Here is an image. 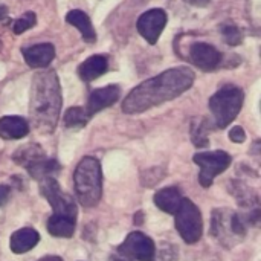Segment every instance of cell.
<instances>
[{
    "instance_id": "6da1fadb",
    "label": "cell",
    "mask_w": 261,
    "mask_h": 261,
    "mask_svg": "<svg viewBox=\"0 0 261 261\" xmlns=\"http://www.w3.org/2000/svg\"><path fill=\"white\" fill-rule=\"evenodd\" d=\"M194 83V72L179 66L168 69L136 86L122 101V112L128 115L142 113L148 109L171 101L187 92Z\"/></svg>"
},
{
    "instance_id": "7a4b0ae2",
    "label": "cell",
    "mask_w": 261,
    "mask_h": 261,
    "mask_svg": "<svg viewBox=\"0 0 261 261\" xmlns=\"http://www.w3.org/2000/svg\"><path fill=\"white\" fill-rule=\"evenodd\" d=\"M61 110V89L54 70L35 73L32 78L29 113L37 132L49 135L55 130Z\"/></svg>"
},
{
    "instance_id": "3957f363",
    "label": "cell",
    "mask_w": 261,
    "mask_h": 261,
    "mask_svg": "<svg viewBox=\"0 0 261 261\" xmlns=\"http://www.w3.org/2000/svg\"><path fill=\"white\" fill-rule=\"evenodd\" d=\"M258 208L249 216H242L229 208H219L211 217V236H214L223 246L231 248L246 236L249 225L258 223Z\"/></svg>"
},
{
    "instance_id": "277c9868",
    "label": "cell",
    "mask_w": 261,
    "mask_h": 261,
    "mask_svg": "<svg viewBox=\"0 0 261 261\" xmlns=\"http://www.w3.org/2000/svg\"><path fill=\"white\" fill-rule=\"evenodd\" d=\"M73 185L78 202L92 208L96 206L102 196V171L98 159L95 158H83L75 168L73 173Z\"/></svg>"
},
{
    "instance_id": "5b68a950",
    "label": "cell",
    "mask_w": 261,
    "mask_h": 261,
    "mask_svg": "<svg viewBox=\"0 0 261 261\" xmlns=\"http://www.w3.org/2000/svg\"><path fill=\"white\" fill-rule=\"evenodd\" d=\"M243 92L237 86H225L210 99V109L217 128H226L240 113Z\"/></svg>"
},
{
    "instance_id": "8992f818",
    "label": "cell",
    "mask_w": 261,
    "mask_h": 261,
    "mask_svg": "<svg viewBox=\"0 0 261 261\" xmlns=\"http://www.w3.org/2000/svg\"><path fill=\"white\" fill-rule=\"evenodd\" d=\"M174 216H176L174 225L180 237L190 245L197 243L202 239V232H203L202 214L197 205L190 199H182V203Z\"/></svg>"
},
{
    "instance_id": "52a82bcc",
    "label": "cell",
    "mask_w": 261,
    "mask_h": 261,
    "mask_svg": "<svg viewBox=\"0 0 261 261\" xmlns=\"http://www.w3.org/2000/svg\"><path fill=\"white\" fill-rule=\"evenodd\" d=\"M231 161H232L231 156L222 150L197 153L194 156V162L200 167V173H199L200 185L203 188H210L214 179L231 165Z\"/></svg>"
},
{
    "instance_id": "ba28073f",
    "label": "cell",
    "mask_w": 261,
    "mask_h": 261,
    "mask_svg": "<svg viewBox=\"0 0 261 261\" xmlns=\"http://www.w3.org/2000/svg\"><path fill=\"white\" fill-rule=\"evenodd\" d=\"M118 252L138 261H154L156 246H154V242L148 236H145L144 232L135 231V232H130L125 237V240L119 245Z\"/></svg>"
},
{
    "instance_id": "9c48e42d",
    "label": "cell",
    "mask_w": 261,
    "mask_h": 261,
    "mask_svg": "<svg viewBox=\"0 0 261 261\" xmlns=\"http://www.w3.org/2000/svg\"><path fill=\"white\" fill-rule=\"evenodd\" d=\"M167 12L164 9H150L147 12H144L136 23V28L141 34V37H144V40L150 44H156L162 31L167 26Z\"/></svg>"
},
{
    "instance_id": "30bf717a",
    "label": "cell",
    "mask_w": 261,
    "mask_h": 261,
    "mask_svg": "<svg viewBox=\"0 0 261 261\" xmlns=\"http://www.w3.org/2000/svg\"><path fill=\"white\" fill-rule=\"evenodd\" d=\"M188 57L194 66L206 72L219 67V64L222 63V54L214 46L202 41H196L190 46Z\"/></svg>"
},
{
    "instance_id": "8fae6325",
    "label": "cell",
    "mask_w": 261,
    "mask_h": 261,
    "mask_svg": "<svg viewBox=\"0 0 261 261\" xmlns=\"http://www.w3.org/2000/svg\"><path fill=\"white\" fill-rule=\"evenodd\" d=\"M121 96V89L115 84H110L107 87L102 89H96L89 95L87 99V106H86V113L89 118H92L93 115H96L98 112L113 106L118 98Z\"/></svg>"
},
{
    "instance_id": "7c38bea8",
    "label": "cell",
    "mask_w": 261,
    "mask_h": 261,
    "mask_svg": "<svg viewBox=\"0 0 261 261\" xmlns=\"http://www.w3.org/2000/svg\"><path fill=\"white\" fill-rule=\"evenodd\" d=\"M21 54L28 66L34 69H43L47 67L55 58V47L50 43H41L31 47H23Z\"/></svg>"
},
{
    "instance_id": "4fadbf2b",
    "label": "cell",
    "mask_w": 261,
    "mask_h": 261,
    "mask_svg": "<svg viewBox=\"0 0 261 261\" xmlns=\"http://www.w3.org/2000/svg\"><path fill=\"white\" fill-rule=\"evenodd\" d=\"M29 133V124L21 116H3L0 119V138L21 139Z\"/></svg>"
},
{
    "instance_id": "5bb4252c",
    "label": "cell",
    "mask_w": 261,
    "mask_h": 261,
    "mask_svg": "<svg viewBox=\"0 0 261 261\" xmlns=\"http://www.w3.org/2000/svg\"><path fill=\"white\" fill-rule=\"evenodd\" d=\"M107 69H109L107 57L92 55L86 61L81 63V66L78 67V75L83 81H93L99 78L101 75H104Z\"/></svg>"
},
{
    "instance_id": "9a60e30c",
    "label": "cell",
    "mask_w": 261,
    "mask_h": 261,
    "mask_svg": "<svg viewBox=\"0 0 261 261\" xmlns=\"http://www.w3.org/2000/svg\"><path fill=\"white\" fill-rule=\"evenodd\" d=\"M38 240H40V236L35 229L21 228L11 236L9 246L14 254H24V252L31 251L32 248H35Z\"/></svg>"
},
{
    "instance_id": "2e32d148",
    "label": "cell",
    "mask_w": 261,
    "mask_h": 261,
    "mask_svg": "<svg viewBox=\"0 0 261 261\" xmlns=\"http://www.w3.org/2000/svg\"><path fill=\"white\" fill-rule=\"evenodd\" d=\"M182 194L179 188L176 187H168L154 194V203L159 210L165 211L167 214H176L182 203Z\"/></svg>"
},
{
    "instance_id": "e0dca14e",
    "label": "cell",
    "mask_w": 261,
    "mask_h": 261,
    "mask_svg": "<svg viewBox=\"0 0 261 261\" xmlns=\"http://www.w3.org/2000/svg\"><path fill=\"white\" fill-rule=\"evenodd\" d=\"M75 225H76V219L52 214L47 220V231L54 237L70 239L75 232Z\"/></svg>"
},
{
    "instance_id": "ac0fdd59",
    "label": "cell",
    "mask_w": 261,
    "mask_h": 261,
    "mask_svg": "<svg viewBox=\"0 0 261 261\" xmlns=\"http://www.w3.org/2000/svg\"><path fill=\"white\" fill-rule=\"evenodd\" d=\"M66 21L70 23L72 26H75L81 32L83 38L87 43H95L96 41V32H95V29L92 26V21H90V18H89V15L86 12L73 9L66 15Z\"/></svg>"
},
{
    "instance_id": "d6986e66",
    "label": "cell",
    "mask_w": 261,
    "mask_h": 261,
    "mask_svg": "<svg viewBox=\"0 0 261 261\" xmlns=\"http://www.w3.org/2000/svg\"><path fill=\"white\" fill-rule=\"evenodd\" d=\"M43 158H46V154H44L43 148L40 145H37V144L23 145L12 156L14 162L18 164V165H21V167H24V168L31 167L32 164H35L37 161H40Z\"/></svg>"
},
{
    "instance_id": "ffe728a7",
    "label": "cell",
    "mask_w": 261,
    "mask_h": 261,
    "mask_svg": "<svg viewBox=\"0 0 261 261\" xmlns=\"http://www.w3.org/2000/svg\"><path fill=\"white\" fill-rule=\"evenodd\" d=\"M28 171L35 180H43L46 177H55L60 173V164L55 159L43 158L31 167H28Z\"/></svg>"
},
{
    "instance_id": "44dd1931",
    "label": "cell",
    "mask_w": 261,
    "mask_h": 261,
    "mask_svg": "<svg viewBox=\"0 0 261 261\" xmlns=\"http://www.w3.org/2000/svg\"><path fill=\"white\" fill-rule=\"evenodd\" d=\"M208 132H210V125H208V119L200 118L196 119L191 125V139L194 142L196 147L203 148L210 145V139H208Z\"/></svg>"
},
{
    "instance_id": "7402d4cb",
    "label": "cell",
    "mask_w": 261,
    "mask_h": 261,
    "mask_svg": "<svg viewBox=\"0 0 261 261\" xmlns=\"http://www.w3.org/2000/svg\"><path fill=\"white\" fill-rule=\"evenodd\" d=\"M89 116L83 107H70L64 113V127L67 128H81L87 124Z\"/></svg>"
},
{
    "instance_id": "603a6c76",
    "label": "cell",
    "mask_w": 261,
    "mask_h": 261,
    "mask_svg": "<svg viewBox=\"0 0 261 261\" xmlns=\"http://www.w3.org/2000/svg\"><path fill=\"white\" fill-rule=\"evenodd\" d=\"M220 34L225 40V43H228L229 46H237L242 43L243 35L240 32V29L234 24H223L220 28Z\"/></svg>"
},
{
    "instance_id": "cb8c5ba5",
    "label": "cell",
    "mask_w": 261,
    "mask_h": 261,
    "mask_svg": "<svg viewBox=\"0 0 261 261\" xmlns=\"http://www.w3.org/2000/svg\"><path fill=\"white\" fill-rule=\"evenodd\" d=\"M37 21V17L34 12H24V15L21 18H18L15 23H14V34H21L28 29H31Z\"/></svg>"
},
{
    "instance_id": "d4e9b609",
    "label": "cell",
    "mask_w": 261,
    "mask_h": 261,
    "mask_svg": "<svg viewBox=\"0 0 261 261\" xmlns=\"http://www.w3.org/2000/svg\"><path fill=\"white\" fill-rule=\"evenodd\" d=\"M229 139L236 144H243L246 141V133L242 127H234L231 132H229Z\"/></svg>"
},
{
    "instance_id": "484cf974",
    "label": "cell",
    "mask_w": 261,
    "mask_h": 261,
    "mask_svg": "<svg viewBox=\"0 0 261 261\" xmlns=\"http://www.w3.org/2000/svg\"><path fill=\"white\" fill-rule=\"evenodd\" d=\"M9 193H11V188L8 185H0V206L8 200Z\"/></svg>"
},
{
    "instance_id": "4316f807",
    "label": "cell",
    "mask_w": 261,
    "mask_h": 261,
    "mask_svg": "<svg viewBox=\"0 0 261 261\" xmlns=\"http://www.w3.org/2000/svg\"><path fill=\"white\" fill-rule=\"evenodd\" d=\"M185 2H187V3H190V5H193V6L203 8V6L210 5V2H211V0H185Z\"/></svg>"
},
{
    "instance_id": "83f0119b",
    "label": "cell",
    "mask_w": 261,
    "mask_h": 261,
    "mask_svg": "<svg viewBox=\"0 0 261 261\" xmlns=\"http://www.w3.org/2000/svg\"><path fill=\"white\" fill-rule=\"evenodd\" d=\"M109 261H133L130 257H127V255H124V254H121V252H118V254H115V255H112L110 257V260Z\"/></svg>"
},
{
    "instance_id": "f1b7e54d",
    "label": "cell",
    "mask_w": 261,
    "mask_h": 261,
    "mask_svg": "<svg viewBox=\"0 0 261 261\" xmlns=\"http://www.w3.org/2000/svg\"><path fill=\"white\" fill-rule=\"evenodd\" d=\"M8 15V8L5 5H0V20H3Z\"/></svg>"
},
{
    "instance_id": "f546056e",
    "label": "cell",
    "mask_w": 261,
    "mask_h": 261,
    "mask_svg": "<svg viewBox=\"0 0 261 261\" xmlns=\"http://www.w3.org/2000/svg\"><path fill=\"white\" fill-rule=\"evenodd\" d=\"M38 261H63L60 257H57V255H47V257H43L41 260Z\"/></svg>"
},
{
    "instance_id": "4dcf8cb0",
    "label": "cell",
    "mask_w": 261,
    "mask_h": 261,
    "mask_svg": "<svg viewBox=\"0 0 261 261\" xmlns=\"http://www.w3.org/2000/svg\"><path fill=\"white\" fill-rule=\"evenodd\" d=\"M0 47H2V44H0Z\"/></svg>"
}]
</instances>
